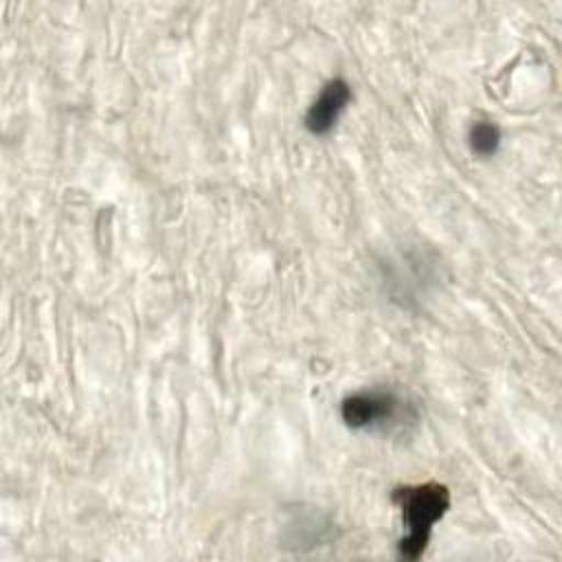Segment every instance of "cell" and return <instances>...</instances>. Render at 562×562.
<instances>
[{
  "label": "cell",
  "instance_id": "6da1fadb",
  "mask_svg": "<svg viewBox=\"0 0 562 562\" xmlns=\"http://www.w3.org/2000/svg\"><path fill=\"white\" fill-rule=\"evenodd\" d=\"M393 501L397 503L406 527V536L397 544L400 555L415 560L424 553L432 525L448 512L450 492L446 485L428 481L395 490Z\"/></svg>",
  "mask_w": 562,
  "mask_h": 562
},
{
  "label": "cell",
  "instance_id": "7a4b0ae2",
  "mask_svg": "<svg viewBox=\"0 0 562 562\" xmlns=\"http://www.w3.org/2000/svg\"><path fill=\"white\" fill-rule=\"evenodd\" d=\"M404 402L393 393L384 389H371V391H358L353 395H347L340 404L342 422L351 428L367 430V428H386L391 424H397L406 411Z\"/></svg>",
  "mask_w": 562,
  "mask_h": 562
},
{
  "label": "cell",
  "instance_id": "3957f363",
  "mask_svg": "<svg viewBox=\"0 0 562 562\" xmlns=\"http://www.w3.org/2000/svg\"><path fill=\"white\" fill-rule=\"evenodd\" d=\"M349 101H351V86L340 77L329 79L321 88L314 103L310 105V110L305 114V127L316 136L331 132L334 125L338 123L340 114L347 110Z\"/></svg>",
  "mask_w": 562,
  "mask_h": 562
},
{
  "label": "cell",
  "instance_id": "277c9868",
  "mask_svg": "<svg viewBox=\"0 0 562 562\" xmlns=\"http://www.w3.org/2000/svg\"><path fill=\"white\" fill-rule=\"evenodd\" d=\"M468 140H470V149L476 156L487 158V156H494L501 147V130L490 121H476L468 132Z\"/></svg>",
  "mask_w": 562,
  "mask_h": 562
}]
</instances>
